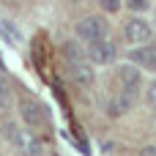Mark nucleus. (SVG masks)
<instances>
[{"mask_svg": "<svg viewBox=\"0 0 156 156\" xmlns=\"http://www.w3.org/2000/svg\"><path fill=\"white\" fill-rule=\"evenodd\" d=\"M19 115H22V121L27 123V129H33V132L47 123L44 110H41L36 101H30V99H22V101H19Z\"/></svg>", "mask_w": 156, "mask_h": 156, "instance_id": "0eeeda50", "label": "nucleus"}, {"mask_svg": "<svg viewBox=\"0 0 156 156\" xmlns=\"http://www.w3.org/2000/svg\"><path fill=\"white\" fill-rule=\"evenodd\" d=\"M140 88H143V74L137 66H121L118 69V90L121 93H129V96H140Z\"/></svg>", "mask_w": 156, "mask_h": 156, "instance_id": "39448f33", "label": "nucleus"}, {"mask_svg": "<svg viewBox=\"0 0 156 156\" xmlns=\"http://www.w3.org/2000/svg\"><path fill=\"white\" fill-rule=\"evenodd\" d=\"M115 55H118V47H115V41L110 36L96 38L93 44H88V52H85L88 63H93V66H110L115 60Z\"/></svg>", "mask_w": 156, "mask_h": 156, "instance_id": "f257e3e1", "label": "nucleus"}, {"mask_svg": "<svg viewBox=\"0 0 156 156\" xmlns=\"http://www.w3.org/2000/svg\"><path fill=\"white\" fill-rule=\"evenodd\" d=\"M126 5H129L132 11H145V8L151 5V0H126Z\"/></svg>", "mask_w": 156, "mask_h": 156, "instance_id": "dca6fc26", "label": "nucleus"}, {"mask_svg": "<svg viewBox=\"0 0 156 156\" xmlns=\"http://www.w3.org/2000/svg\"><path fill=\"white\" fill-rule=\"evenodd\" d=\"M74 3H88V0H74Z\"/></svg>", "mask_w": 156, "mask_h": 156, "instance_id": "a211bd4d", "label": "nucleus"}, {"mask_svg": "<svg viewBox=\"0 0 156 156\" xmlns=\"http://www.w3.org/2000/svg\"><path fill=\"white\" fill-rule=\"evenodd\" d=\"M16 129H19V126H16L14 121H3V123H0V132H3V137H5V140H14Z\"/></svg>", "mask_w": 156, "mask_h": 156, "instance_id": "ddd939ff", "label": "nucleus"}, {"mask_svg": "<svg viewBox=\"0 0 156 156\" xmlns=\"http://www.w3.org/2000/svg\"><path fill=\"white\" fill-rule=\"evenodd\" d=\"M11 143L16 145V151L22 156H41L44 154V140L33 129H16V134H14Z\"/></svg>", "mask_w": 156, "mask_h": 156, "instance_id": "7ed1b4c3", "label": "nucleus"}, {"mask_svg": "<svg viewBox=\"0 0 156 156\" xmlns=\"http://www.w3.org/2000/svg\"><path fill=\"white\" fill-rule=\"evenodd\" d=\"M8 104H11V85L8 80L0 77V110H8Z\"/></svg>", "mask_w": 156, "mask_h": 156, "instance_id": "f8f14e48", "label": "nucleus"}, {"mask_svg": "<svg viewBox=\"0 0 156 156\" xmlns=\"http://www.w3.org/2000/svg\"><path fill=\"white\" fill-rule=\"evenodd\" d=\"M104 36H107V22H104V16L90 14V16H85V19L77 22V38H80V41L93 44L96 38H104Z\"/></svg>", "mask_w": 156, "mask_h": 156, "instance_id": "f03ea898", "label": "nucleus"}, {"mask_svg": "<svg viewBox=\"0 0 156 156\" xmlns=\"http://www.w3.org/2000/svg\"><path fill=\"white\" fill-rule=\"evenodd\" d=\"M129 63L137 66V69H145V71H156V44H140V47H132L129 49Z\"/></svg>", "mask_w": 156, "mask_h": 156, "instance_id": "423d86ee", "label": "nucleus"}, {"mask_svg": "<svg viewBox=\"0 0 156 156\" xmlns=\"http://www.w3.org/2000/svg\"><path fill=\"white\" fill-rule=\"evenodd\" d=\"M63 58H66V63L85 60V49H82L77 41H66V44H63Z\"/></svg>", "mask_w": 156, "mask_h": 156, "instance_id": "9d476101", "label": "nucleus"}, {"mask_svg": "<svg viewBox=\"0 0 156 156\" xmlns=\"http://www.w3.org/2000/svg\"><path fill=\"white\" fill-rule=\"evenodd\" d=\"M69 74L74 80V85H80V88H90L93 85V66L88 63V58L77 60V63H69Z\"/></svg>", "mask_w": 156, "mask_h": 156, "instance_id": "6e6552de", "label": "nucleus"}, {"mask_svg": "<svg viewBox=\"0 0 156 156\" xmlns=\"http://www.w3.org/2000/svg\"><path fill=\"white\" fill-rule=\"evenodd\" d=\"M132 107H134V96L115 90V96H112V99H110V104H107V112H110V118H123Z\"/></svg>", "mask_w": 156, "mask_h": 156, "instance_id": "1a4fd4ad", "label": "nucleus"}, {"mask_svg": "<svg viewBox=\"0 0 156 156\" xmlns=\"http://www.w3.org/2000/svg\"><path fill=\"white\" fill-rule=\"evenodd\" d=\"M0 30H3V36H5V38H11V44H19V41H22L19 30H16L11 22H5V19H3V22H0Z\"/></svg>", "mask_w": 156, "mask_h": 156, "instance_id": "9b49d317", "label": "nucleus"}, {"mask_svg": "<svg viewBox=\"0 0 156 156\" xmlns=\"http://www.w3.org/2000/svg\"><path fill=\"white\" fill-rule=\"evenodd\" d=\"M123 38H126L129 44H134V47L148 44V41L154 38V27H151L143 16H134V19L126 22V27H123Z\"/></svg>", "mask_w": 156, "mask_h": 156, "instance_id": "20e7f679", "label": "nucleus"}, {"mask_svg": "<svg viewBox=\"0 0 156 156\" xmlns=\"http://www.w3.org/2000/svg\"><path fill=\"white\" fill-rule=\"evenodd\" d=\"M101 3V8L107 11V14H115L118 8H121V0H99Z\"/></svg>", "mask_w": 156, "mask_h": 156, "instance_id": "2eb2a0df", "label": "nucleus"}, {"mask_svg": "<svg viewBox=\"0 0 156 156\" xmlns=\"http://www.w3.org/2000/svg\"><path fill=\"white\" fill-rule=\"evenodd\" d=\"M145 101H148V107L156 112V80L148 85V88H145Z\"/></svg>", "mask_w": 156, "mask_h": 156, "instance_id": "4468645a", "label": "nucleus"}, {"mask_svg": "<svg viewBox=\"0 0 156 156\" xmlns=\"http://www.w3.org/2000/svg\"><path fill=\"white\" fill-rule=\"evenodd\" d=\"M140 156H156V145H145V148L140 151Z\"/></svg>", "mask_w": 156, "mask_h": 156, "instance_id": "f3484780", "label": "nucleus"}]
</instances>
